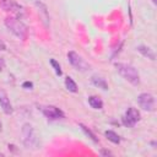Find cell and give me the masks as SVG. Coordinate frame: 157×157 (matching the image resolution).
Masks as SVG:
<instances>
[{
    "instance_id": "6da1fadb",
    "label": "cell",
    "mask_w": 157,
    "mask_h": 157,
    "mask_svg": "<svg viewBox=\"0 0 157 157\" xmlns=\"http://www.w3.org/2000/svg\"><path fill=\"white\" fill-rule=\"evenodd\" d=\"M115 69L130 83H132V85H139L140 83L139 72L134 66H131L129 64H124V63H117L115 64Z\"/></svg>"
},
{
    "instance_id": "7a4b0ae2",
    "label": "cell",
    "mask_w": 157,
    "mask_h": 157,
    "mask_svg": "<svg viewBox=\"0 0 157 157\" xmlns=\"http://www.w3.org/2000/svg\"><path fill=\"white\" fill-rule=\"evenodd\" d=\"M5 25L9 28V31H11L16 37H18L21 39H26L27 38V33H28L27 26L22 21H20L17 17H7V18H5Z\"/></svg>"
},
{
    "instance_id": "3957f363",
    "label": "cell",
    "mask_w": 157,
    "mask_h": 157,
    "mask_svg": "<svg viewBox=\"0 0 157 157\" xmlns=\"http://www.w3.org/2000/svg\"><path fill=\"white\" fill-rule=\"evenodd\" d=\"M22 140L26 147H36L38 145V140L37 136L34 134V130L32 128V125L29 124H25L22 128Z\"/></svg>"
},
{
    "instance_id": "277c9868",
    "label": "cell",
    "mask_w": 157,
    "mask_h": 157,
    "mask_svg": "<svg viewBox=\"0 0 157 157\" xmlns=\"http://www.w3.org/2000/svg\"><path fill=\"white\" fill-rule=\"evenodd\" d=\"M137 102L144 110H147V112L155 110V97L151 93H141L137 97Z\"/></svg>"
},
{
    "instance_id": "5b68a950",
    "label": "cell",
    "mask_w": 157,
    "mask_h": 157,
    "mask_svg": "<svg viewBox=\"0 0 157 157\" xmlns=\"http://www.w3.org/2000/svg\"><path fill=\"white\" fill-rule=\"evenodd\" d=\"M67 58H69V61L77 69V70H81V71H86L90 69V65L75 52H69L67 53Z\"/></svg>"
},
{
    "instance_id": "8992f818",
    "label": "cell",
    "mask_w": 157,
    "mask_h": 157,
    "mask_svg": "<svg viewBox=\"0 0 157 157\" xmlns=\"http://www.w3.org/2000/svg\"><path fill=\"white\" fill-rule=\"evenodd\" d=\"M139 120H140V113H139V110L135 109V108H131V107L126 110L125 115L123 117V123L126 126H134Z\"/></svg>"
},
{
    "instance_id": "52a82bcc",
    "label": "cell",
    "mask_w": 157,
    "mask_h": 157,
    "mask_svg": "<svg viewBox=\"0 0 157 157\" xmlns=\"http://www.w3.org/2000/svg\"><path fill=\"white\" fill-rule=\"evenodd\" d=\"M43 113L49 119H60V118L64 117L63 112L59 108L54 107V105H47V107H44L43 108Z\"/></svg>"
},
{
    "instance_id": "ba28073f",
    "label": "cell",
    "mask_w": 157,
    "mask_h": 157,
    "mask_svg": "<svg viewBox=\"0 0 157 157\" xmlns=\"http://www.w3.org/2000/svg\"><path fill=\"white\" fill-rule=\"evenodd\" d=\"M0 105L2 108V110L6 113V114H11L12 113V105L10 103V99L6 94L5 91L0 90Z\"/></svg>"
},
{
    "instance_id": "9c48e42d",
    "label": "cell",
    "mask_w": 157,
    "mask_h": 157,
    "mask_svg": "<svg viewBox=\"0 0 157 157\" xmlns=\"http://www.w3.org/2000/svg\"><path fill=\"white\" fill-rule=\"evenodd\" d=\"M144 56H146V58H148V59H151V60H155V53L148 48V47H145V45H139L137 48H136Z\"/></svg>"
},
{
    "instance_id": "30bf717a",
    "label": "cell",
    "mask_w": 157,
    "mask_h": 157,
    "mask_svg": "<svg viewBox=\"0 0 157 157\" xmlns=\"http://www.w3.org/2000/svg\"><path fill=\"white\" fill-rule=\"evenodd\" d=\"M91 80H92V83L96 85L97 87H99V88H102V90H107V88H108V85H107V82H105V80H104L103 77L94 75V76H92Z\"/></svg>"
},
{
    "instance_id": "8fae6325",
    "label": "cell",
    "mask_w": 157,
    "mask_h": 157,
    "mask_svg": "<svg viewBox=\"0 0 157 157\" xmlns=\"http://www.w3.org/2000/svg\"><path fill=\"white\" fill-rule=\"evenodd\" d=\"M88 103H90V105H91L92 108H94V109H102V108H103V102H102V99H101L99 97H97V96H91V97L88 98Z\"/></svg>"
},
{
    "instance_id": "7c38bea8",
    "label": "cell",
    "mask_w": 157,
    "mask_h": 157,
    "mask_svg": "<svg viewBox=\"0 0 157 157\" xmlns=\"http://www.w3.org/2000/svg\"><path fill=\"white\" fill-rule=\"evenodd\" d=\"M37 6L39 9V13L43 17V22L45 23V26H48V21H49V16H48V11H47V6L42 2H37Z\"/></svg>"
},
{
    "instance_id": "4fadbf2b",
    "label": "cell",
    "mask_w": 157,
    "mask_h": 157,
    "mask_svg": "<svg viewBox=\"0 0 157 157\" xmlns=\"http://www.w3.org/2000/svg\"><path fill=\"white\" fill-rule=\"evenodd\" d=\"M104 135H105V137H107L109 141H112L113 144H119V142H120V137L118 136V134H115V132L112 131V130H107V131L104 132Z\"/></svg>"
},
{
    "instance_id": "5bb4252c",
    "label": "cell",
    "mask_w": 157,
    "mask_h": 157,
    "mask_svg": "<svg viewBox=\"0 0 157 157\" xmlns=\"http://www.w3.org/2000/svg\"><path fill=\"white\" fill-rule=\"evenodd\" d=\"M0 6L5 11H12V9L15 6V2L12 0H0Z\"/></svg>"
},
{
    "instance_id": "9a60e30c",
    "label": "cell",
    "mask_w": 157,
    "mask_h": 157,
    "mask_svg": "<svg viewBox=\"0 0 157 157\" xmlns=\"http://www.w3.org/2000/svg\"><path fill=\"white\" fill-rule=\"evenodd\" d=\"M65 86L70 92H76L77 91V85L74 82V80L71 77H66L65 78Z\"/></svg>"
},
{
    "instance_id": "2e32d148",
    "label": "cell",
    "mask_w": 157,
    "mask_h": 157,
    "mask_svg": "<svg viewBox=\"0 0 157 157\" xmlns=\"http://www.w3.org/2000/svg\"><path fill=\"white\" fill-rule=\"evenodd\" d=\"M80 128H81V129L85 131V134H86V135H88V136H90V137H91V139H92L94 142H97V141H98V139L96 137V135H94V134H93V132H92L90 129H87V128H86L83 124H80Z\"/></svg>"
},
{
    "instance_id": "e0dca14e",
    "label": "cell",
    "mask_w": 157,
    "mask_h": 157,
    "mask_svg": "<svg viewBox=\"0 0 157 157\" xmlns=\"http://www.w3.org/2000/svg\"><path fill=\"white\" fill-rule=\"evenodd\" d=\"M50 64H52V66L54 67V70H55V72H56V75H61V69H60V65L56 63V60H54V59H50Z\"/></svg>"
},
{
    "instance_id": "ac0fdd59",
    "label": "cell",
    "mask_w": 157,
    "mask_h": 157,
    "mask_svg": "<svg viewBox=\"0 0 157 157\" xmlns=\"http://www.w3.org/2000/svg\"><path fill=\"white\" fill-rule=\"evenodd\" d=\"M22 86H23L25 88H29V90H31V88L33 87V83H32V82H29V81H26V82H23V85H22Z\"/></svg>"
},
{
    "instance_id": "d6986e66",
    "label": "cell",
    "mask_w": 157,
    "mask_h": 157,
    "mask_svg": "<svg viewBox=\"0 0 157 157\" xmlns=\"http://www.w3.org/2000/svg\"><path fill=\"white\" fill-rule=\"evenodd\" d=\"M6 49V45H5V43L2 42V40H0V52L1 50H5Z\"/></svg>"
},
{
    "instance_id": "ffe728a7",
    "label": "cell",
    "mask_w": 157,
    "mask_h": 157,
    "mask_svg": "<svg viewBox=\"0 0 157 157\" xmlns=\"http://www.w3.org/2000/svg\"><path fill=\"white\" fill-rule=\"evenodd\" d=\"M102 153H103V155H110V152H109V151H103Z\"/></svg>"
},
{
    "instance_id": "44dd1931",
    "label": "cell",
    "mask_w": 157,
    "mask_h": 157,
    "mask_svg": "<svg viewBox=\"0 0 157 157\" xmlns=\"http://www.w3.org/2000/svg\"><path fill=\"white\" fill-rule=\"evenodd\" d=\"M152 2H153V4H157V0H152Z\"/></svg>"
},
{
    "instance_id": "7402d4cb",
    "label": "cell",
    "mask_w": 157,
    "mask_h": 157,
    "mask_svg": "<svg viewBox=\"0 0 157 157\" xmlns=\"http://www.w3.org/2000/svg\"><path fill=\"white\" fill-rule=\"evenodd\" d=\"M0 129H1V123H0Z\"/></svg>"
}]
</instances>
